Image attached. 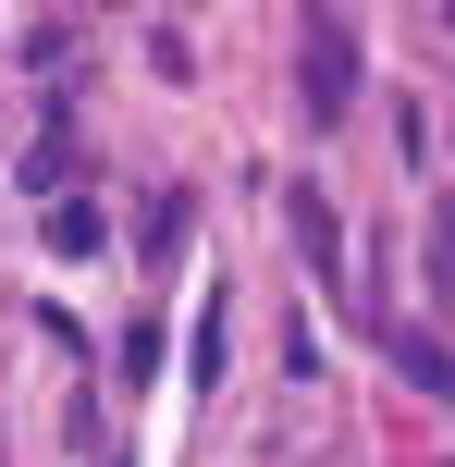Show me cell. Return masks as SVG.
Masks as SVG:
<instances>
[{
    "mask_svg": "<svg viewBox=\"0 0 455 467\" xmlns=\"http://www.w3.org/2000/svg\"><path fill=\"white\" fill-rule=\"evenodd\" d=\"M295 111H308V136H333L345 111H357V13H295Z\"/></svg>",
    "mask_w": 455,
    "mask_h": 467,
    "instance_id": "6da1fadb",
    "label": "cell"
},
{
    "mask_svg": "<svg viewBox=\"0 0 455 467\" xmlns=\"http://www.w3.org/2000/svg\"><path fill=\"white\" fill-rule=\"evenodd\" d=\"M284 234H295V258H308L320 283H345V222H333V197H320L308 172L284 185Z\"/></svg>",
    "mask_w": 455,
    "mask_h": 467,
    "instance_id": "7a4b0ae2",
    "label": "cell"
},
{
    "mask_svg": "<svg viewBox=\"0 0 455 467\" xmlns=\"http://www.w3.org/2000/svg\"><path fill=\"white\" fill-rule=\"evenodd\" d=\"M74 172H87V136H74V123H49V136H37V148H25V161H13V185L62 210V197H74Z\"/></svg>",
    "mask_w": 455,
    "mask_h": 467,
    "instance_id": "3957f363",
    "label": "cell"
},
{
    "mask_svg": "<svg viewBox=\"0 0 455 467\" xmlns=\"http://www.w3.org/2000/svg\"><path fill=\"white\" fill-rule=\"evenodd\" d=\"M382 357L419 381V394H443V406H455V345H431L419 320H382Z\"/></svg>",
    "mask_w": 455,
    "mask_h": 467,
    "instance_id": "277c9868",
    "label": "cell"
},
{
    "mask_svg": "<svg viewBox=\"0 0 455 467\" xmlns=\"http://www.w3.org/2000/svg\"><path fill=\"white\" fill-rule=\"evenodd\" d=\"M222 320H234V296H222V283H197V345H185V381H197V394L222 381Z\"/></svg>",
    "mask_w": 455,
    "mask_h": 467,
    "instance_id": "5b68a950",
    "label": "cell"
},
{
    "mask_svg": "<svg viewBox=\"0 0 455 467\" xmlns=\"http://www.w3.org/2000/svg\"><path fill=\"white\" fill-rule=\"evenodd\" d=\"M136 258H148V271H172V258H185V185H160V197H148V234H136Z\"/></svg>",
    "mask_w": 455,
    "mask_h": 467,
    "instance_id": "8992f818",
    "label": "cell"
},
{
    "mask_svg": "<svg viewBox=\"0 0 455 467\" xmlns=\"http://www.w3.org/2000/svg\"><path fill=\"white\" fill-rule=\"evenodd\" d=\"M98 234H111V222H98L87 197H62V210H49V258H98Z\"/></svg>",
    "mask_w": 455,
    "mask_h": 467,
    "instance_id": "52a82bcc",
    "label": "cell"
},
{
    "mask_svg": "<svg viewBox=\"0 0 455 467\" xmlns=\"http://www.w3.org/2000/svg\"><path fill=\"white\" fill-rule=\"evenodd\" d=\"M431 283H443V296H455V197H443V210H431Z\"/></svg>",
    "mask_w": 455,
    "mask_h": 467,
    "instance_id": "ba28073f",
    "label": "cell"
}]
</instances>
